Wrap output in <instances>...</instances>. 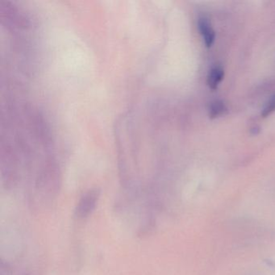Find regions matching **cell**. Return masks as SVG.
I'll list each match as a JSON object with an SVG mask.
<instances>
[{
  "label": "cell",
  "instance_id": "5b68a950",
  "mask_svg": "<svg viewBox=\"0 0 275 275\" xmlns=\"http://www.w3.org/2000/svg\"><path fill=\"white\" fill-rule=\"evenodd\" d=\"M275 112V95L271 99H269V102L266 103L265 107L262 111V116L263 117H268L269 115Z\"/></svg>",
  "mask_w": 275,
  "mask_h": 275
},
{
  "label": "cell",
  "instance_id": "6da1fadb",
  "mask_svg": "<svg viewBox=\"0 0 275 275\" xmlns=\"http://www.w3.org/2000/svg\"><path fill=\"white\" fill-rule=\"evenodd\" d=\"M199 30L204 37V42L207 47H211L215 41V33L211 27L209 20L205 17L200 18L199 20Z\"/></svg>",
  "mask_w": 275,
  "mask_h": 275
},
{
  "label": "cell",
  "instance_id": "277c9868",
  "mask_svg": "<svg viewBox=\"0 0 275 275\" xmlns=\"http://www.w3.org/2000/svg\"><path fill=\"white\" fill-rule=\"evenodd\" d=\"M227 111L228 109L224 102L221 100L215 101L210 105L209 117L212 119L221 117L227 113Z\"/></svg>",
  "mask_w": 275,
  "mask_h": 275
},
{
  "label": "cell",
  "instance_id": "3957f363",
  "mask_svg": "<svg viewBox=\"0 0 275 275\" xmlns=\"http://www.w3.org/2000/svg\"><path fill=\"white\" fill-rule=\"evenodd\" d=\"M225 76V70L221 66H216L211 69L207 76V85L211 89L215 90L218 88L221 81Z\"/></svg>",
  "mask_w": 275,
  "mask_h": 275
},
{
  "label": "cell",
  "instance_id": "7a4b0ae2",
  "mask_svg": "<svg viewBox=\"0 0 275 275\" xmlns=\"http://www.w3.org/2000/svg\"><path fill=\"white\" fill-rule=\"evenodd\" d=\"M97 195L95 194L93 192L86 195L82 200L80 201L79 205L78 207V215L81 216H84L90 213V211H92L95 206L96 200H97Z\"/></svg>",
  "mask_w": 275,
  "mask_h": 275
}]
</instances>
